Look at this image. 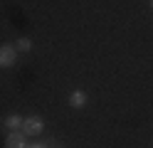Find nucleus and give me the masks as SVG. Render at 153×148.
<instances>
[{"mask_svg": "<svg viewBox=\"0 0 153 148\" xmlns=\"http://www.w3.org/2000/svg\"><path fill=\"white\" fill-rule=\"evenodd\" d=\"M15 62H17L15 45H0V69H10Z\"/></svg>", "mask_w": 153, "mask_h": 148, "instance_id": "f257e3e1", "label": "nucleus"}, {"mask_svg": "<svg viewBox=\"0 0 153 148\" xmlns=\"http://www.w3.org/2000/svg\"><path fill=\"white\" fill-rule=\"evenodd\" d=\"M20 131L25 136H37V133H42L45 131V121L40 116H30V118H22V128Z\"/></svg>", "mask_w": 153, "mask_h": 148, "instance_id": "f03ea898", "label": "nucleus"}, {"mask_svg": "<svg viewBox=\"0 0 153 148\" xmlns=\"http://www.w3.org/2000/svg\"><path fill=\"white\" fill-rule=\"evenodd\" d=\"M5 148H27V136L20 131H10L7 133V138H5Z\"/></svg>", "mask_w": 153, "mask_h": 148, "instance_id": "7ed1b4c3", "label": "nucleus"}, {"mask_svg": "<svg viewBox=\"0 0 153 148\" xmlns=\"http://www.w3.org/2000/svg\"><path fill=\"white\" fill-rule=\"evenodd\" d=\"M27 148H45L42 143H35V146H27Z\"/></svg>", "mask_w": 153, "mask_h": 148, "instance_id": "0eeeda50", "label": "nucleus"}, {"mask_svg": "<svg viewBox=\"0 0 153 148\" xmlns=\"http://www.w3.org/2000/svg\"><path fill=\"white\" fill-rule=\"evenodd\" d=\"M84 104H87V94H84V91L76 89V91L69 94V106H72V109H82Z\"/></svg>", "mask_w": 153, "mask_h": 148, "instance_id": "20e7f679", "label": "nucleus"}, {"mask_svg": "<svg viewBox=\"0 0 153 148\" xmlns=\"http://www.w3.org/2000/svg\"><path fill=\"white\" fill-rule=\"evenodd\" d=\"M151 7H153V0H151Z\"/></svg>", "mask_w": 153, "mask_h": 148, "instance_id": "6e6552de", "label": "nucleus"}, {"mask_svg": "<svg viewBox=\"0 0 153 148\" xmlns=\"http://www.w3.org/2000/svg\"><path fill=\"white\" fill-rule=\"evenodd\" d=\"M15 49H17V52H30V49H32V42H30L27 37H22V39H17V42H15Z\"/></svg>", "mask_w": 153, "mask_h": 148, "instance_id": "423d86ee", "label": "nucleus"}, {"mask_svg": "<svg viewBox=\"0 0 153 148\" xmlns=\"http://www.w3.org/2000/svg\"><path fill=\"white\" fill-rule=\"evenodd\" d=\"M3 126L7 128V131H17V128H22V118L15 116V114H13V116H5V118H3Z\"/></svg>", "mask_w": 153, "mask_h": 148, "instance_id": "39448f33", "label": "nucleus"}]
</instances>
